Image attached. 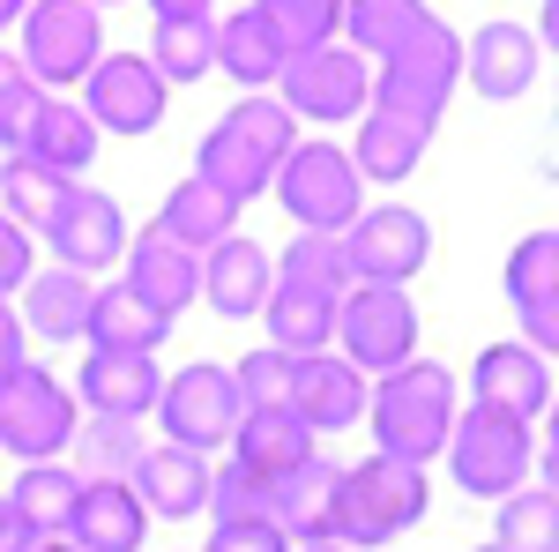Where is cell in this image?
Listing matches in <instances>:
<instances>
[{
    "label": "cell",
    "mask_w": 559,
    "mask_h": 552,
    "mask_svg": "<svg viewBox=\"0 0 559 552\" xmlns=\"http://www.w3.org/2000/svg\"><path fill=\"white\" fill-rule=\"evenodd\" d=\"M426 515V463L373 456L358 470H336V538L350 545H395Z\"/></svg>",
    "instance_id": "277c9868"
},
{
    "label": "cell",
    "mask_w": 559,
    "mask_h": 552,
    "mask_svg": "<svg viewBox=\"0 0 559 552\" xmlns=\"http://www.w3.org/2000/svg\"><path fill=\"white\" fill-rule=\"evenodd\" d=\"M90 351H157L173 337V314H157L150 298H134L128 284L112 292H90V321H83Z\"/></svg>",
    "instance_id": "4316f807"
},
{
    "label": "cell",
    "mask_w": 559,
    "mask_h": 552,
    "mask_svg": "<svg viewBox=\"0 0 559 552\" xmlns=\"http://www.w3.org/2000/svg\"><path fill=\"white\" fill-rule=\"evenodd\" d=\"M508 298H515L522 329H530V351L552 359V343H559V239L552 232H530L508 255Z\"/></svg>",
    "instance_id": "2e32d148"
},
{
    "label": "cell",
    "mask_w": 559,
    "mask_h": 552,
    "mask_svg": "<svg viewBox=\"0 0 559 552\" xmlns=\"http://www.w3.org/2000/svg\"><path fill=\"white\" fill-rule=\"evenodd\" d=\"M292 150V113L276 105V97H247V105H231L210 134H202V150H194V172L224 187L239 210L269 195V179H276V157Z\"/></svg>",
    "instance_id": "3957f363"
},
{
    "label": "cell",
    "mask_w": 559,
    "mask_h": 552,
    "mask_svg": "<svg viewBox=\"0 0 559 552\" xmlns=\"http://www.w3.org/2000/svg\"><path fill=\"white\" fill-rule=\"evenodd\" d=\"M75 396L52 381L45 366H15L8 381H0V448L8 456H23V463H52L68 441H75Z\"/></svg>",
    "instance_id": "ba28073f"
},
{
    "label": "cell",
    "mask_w": 559,
    "mask_h": 552,
    "mask_svg": "<svg viewBox=\"0 0 559 552\" xmlns=\"http://www.w3.org/2000/svg\"><path fill=\"white\" fill-rule=\"evenodd\" d=\"M269 195L292 210L299 232H344L350 216H358L366 179H358V165H350V150H336V142H292V150L276 157Z\"/></svg>",
    "instance_id": "5b68a950"
},
{
    "label": "cell",
    "mask_w": 559,
    "mask_h": 552,
    "mask_svg": "<svg viewBox=\"0 0 559 552\" xmlns=\"http://www.w3.org/2000/svg\"><path fill=\"white\" fill-rule=\"evenodd\" d=\"M559 538V493H552V478H537L530 493H500V545L508 552H552Z\"/></svg>",
    "instance_id": "d590c367"
},
{
    "label": "cell",
    "mask_w": 559,
    "mask_h": 552,
    "mask_svg": "<svg viewBox=\"0 0 559 552\" xmlns=\"http://www.w3.org/2000/svg\"><path fill=\"white\" fill-rule=\"evenodd\" d=\"M0 552H31V538H23V522L8 515V493H0Z\"/></svg>",
    "instance_id": "7dc6e473"
},
{
    "label": "cell",
    "mask_w": 559,
    "mask_h": 552,
    "mask_svg": "<svg viewBox=\"0 0 559 552\" xmlns=\"http://www.w3.org/2000/svg\"><path fill=\"white\" fill-rule=\"evenodd\" d=\"M210 515L216 522H254V515H269V485H261L254 470H210Z\"/></svg>",
    "instance_id": "b9f144b4"
},
{
    "label": "cell",
    "mask_w": 559,
    "mask_h": 552,
    "mask_svg": "<svg viewBox=\"0 0 559 552\" xmlns=\"http://www.w3.org/2000/svg\"><path fill=\"white\" fill-rule=\"evenodd\" d=\"M45 239H52V261L60 269H112V255H128V216L112 195H97V187H68V202L45 216Z\"/></svg>",
    "instance_id": "5bb4252c"
},
{
    "label": "cell",
    "mask_w": 559,
    "mask_h": 552,
    "mask_svg": "<svg viewBox=\"0 0 559 552\" xmlns=\"http://www.w3.org/2000/svg\"><path fill=\"white\" fill-rule=\"evenodd\" d=\"M269 515H276L284 538L329 545V538H336V463L306 456L292 478H276V485H269Z\"/></svg>",
    "instance_id": "603a6c76"
},
{
    "label": "cell",
    "mask_w": 559,
    "mask_h": 552,
    "mask_svg": "<svg viewBox=\"0 0 559 552\" xmlns=\"http://www.w3.org/2000/svg\"><path fill=\"white\" fill-rule=\"evenodd\" d=\"M90 90V120H97V134H150L157 120H165V75L150 68V52H112V60H97L83 75Z\"/></svg>",
    "instance_id": "4fadbf2b"
},
{
    "label": "cell",
    "mask_w": 559,
    "mask_h": 552,
    "mask_svg": "<svg viewBox=\"0 0 559 552\" xmlns=\"http://www.w3.org/2000/svg\"><path fill=\"white\" fill-rule=\"evenodd\" d=\"M90 8H120V0H90Z\"/></svg>",
    "instance_id": "f5cc1de1"
},
{
    "label": "cell",
    "mask_w": 559,
    "mask_h": 552,
    "mask_svg": "<svg viewBox=\"0 0 559 552\" xmlns=\"http://www.w3.org/2000/svg\"><path fill=\"white\" fill-rule=\"evenodd\" d=\"M216 68H224L231 83L261 90V83H276V68H284V45H276V31L261 23L254 8H239L231 23H216Z\"/></svg>",
    "instance_id": "d6a6232c"
},
{
    "label": "cell",
    "mask_w": 559,
    "mask_h": 552,
    "mask_svg": "<svg viewBox=\"0 0 559 552\" xmlns=\"http://www.w3.org/2000/svg\"><path fill=\"white\" fill-rule=\"evenodd\" d=\"M157 15H210V0H150Z\"/></svg>",
    "instance_id": "c3c4849f"
},
{
    "label": "cell",
    "mask_w": 559,
    "mask_h": 552,
    "mask_svg": "<svg viewBox=\"0 0 559 552\" xmlns=\"http://www.w3.org/2000/svg\"><path fill=\"white\" fill-rule=\"evenodd\" d=\"M150 68L173 83H202L216 68V23L210 15H157V45H150Z\"/></svg>",
    "instance_id": "836d02e7"
},
{
    "label": "cell",
    "mask_w": 559,
    "mask_h": 552,
    "mask_svg": "<svg viewBox=\"0 0 559 552\" xmlns=\"http://www.w3.org/2000/svg\"><path fill=\"white\" fill-rule=\"evenodd\" d=\"M426 142H432V128H418V120H403V113H381V105H373V120L358 128L350 165H358V179H411L418 157H426Z\"/></svg>",
    "instance_id": "1f68e13d"
},
{
    "label": "cell",
    "mask_w": 559,
    "mask_h": 552,
    "mask_svg": "<svg viewBox=\"0 0 559 552\" xmlns=\"http://www.w3.org/2000/svg\"><path fill=\"white\" fill-rule=\"evenodd\" d=\"M210 552H292V538L276 530V515H254V522H216Z\"/></svg>",
    "instance_id": "ee69618b"
},
{
    "label": "cell",
    "mask_w": 559,
    "mask_h": 552,
    "mask_svg": "<svg viewBox=\"0 0 559 552\" xmlns=\"http://www.w3.org/2000/svg\"><path fill=\"white\" fill-rule=\"evenodd\" d=\"M157 388H165V374L150 351H90L83 359V403L97 419H150Z\"/></svg>",
    "instance_id": "44dd1931"
},
{
    "label": "cell",
    "mask_w": 559,
    "mask_h": 552,
    "mask_svg": "<svg viewBox=\"0 0 559 552\" xmlns=\"http://www.w3.org/2000/svg\"><path fill=\"white\" fill-rule=\"evenodd\" d=\"M477 552H508V545H477Z\"/></svg>",
    "instance_id": "db71d44e"
},
{
    "label": "cell",
    "mask_w": 559,
    "mask_h": 552,
    "mask_svg": "<svg viewBox=\"0 0 559 552\" xmlns=\"http://www.w3.org/2000/svg\"><path fill=\"white\" fill-rule=\"evenodd\" d=\"M366 411H373L381 456L432 463V456L448 448V425H455V374L432 366V359H403V366L381 374V388L366 396Z\"/></svg>",
    "instance_id": "7a4b0ae2"
},
{
    "label": "cell",
    "mask_w": 559,
    "mask_h": 552,
    "mask_svg": "<svg viewBox=\"0 0 559 552\" xmlns=\"http://www.w3.org/2000/svg\"><path fill=\"white\" fill-rule=\"evenodd\" d=\"M128 485H134V501H142L150 515H173V522L210 508V463H202L194 448H179V441L142 448V463L128 470Z\"/></svg>",
    "instance_id": "d6986e66"
},
{
    "label": "cell",
    "mask_w": 559,
    "mask_h": 552,
    "mask_svg": "<svg viewBox=\"0 0 559 552\" xmlns=\"http://www.w3.org/2000/svg\"><path fill=\"white\" fill-rule=\"evenodd\" d=\"M23 366V321H15V306L0 298V381Z\"/></svg>",
    "instance_id": "bcb514c9"
},
{
    "label": "cell",
    "mask_w": 559,
    "mask_h": 552,
    "mask_svg": "<svg viewBox=\"0 0 559 552\" xmlns=\"http://www.w3.org/2000/svg\"><path fill=\"white\" fill-rule=\"evenodd\" d=\"M68 187H75L68 172L38 165V157H23V150H8V165H0V202H8V216H15L23 232H31V224L45 232V216L68 202Z\"/></svg>",
    "instance_id": "e575fe53"
},
{
    "label": "cell",
    "mask_w": 559,
    "mask_h": 552,
    "mask_svg": "<svg viewBox=\"0 0 559 552\" xmlns=\"http://www.w3.org/2000/svg\"><path fill=\"white\" fill-rule=\"evenodd\" d=\"M90 292H97V284H90L83 269H60V261H52V269H31V277H23V321L52 343H75L83 321H90Z\"/></svg>",
    "instance_id": "83f0119b"
},
{
    "label": "cell",
    "mask_w": 559,
    "mask_h": 552,
    "mask_svg": "<svg viewBox=\"0 0 559 552\" xmlns=\"http://www.w3.org/2000/svg\"><path fill=\"white\" fill-rule=\"evenodd\" d=\"M336 255H344V277L358 284H411L432 255V232L418 210H358L344 224V239H336Z\"/></svg>",
    "instance_id": "30bf717a"
},
{
    "label": "cell",
    "mask_w": 559,
    "mask_h": 552,
    "mask_svg": "<svg viewBox=\"0 0 559 552\" xmlns=\"http://www.w3.org/2000/svg\"><path fill=\"white\" fill-rule=\"evenodd\" d=\"M15 23H23V75L45 90L83 83L90 68L105 60V31H97L90 0H31Z\"/></svg>",
    "instance_id": "52a82bcc"
},
{
    "label": "cell",
    "mask_w": 559,
    "mask_h": 552,
    "mask_svg": "<svg viewBox=\"0 0 559 552\" xmlns=\"http://www.w3.org/2000/svg\"><path fill=\"white\" fill-rule=\"evenodd\" d=\"M128 292L150 298L157 314H173V321H179V306L202 292V261L187 255V247H173V239L150 224L142 239H128Z\"/></svg>",
    "instance_id": "cb8c5ba5"
},
{
    "label": "cell",
    "mask_w": 559,
    "mask_h": 552,
    "mask_svg": "<svg viewBox=\"0 0 559 552\" xmlns=\"http://www.w3.org/2000/svg\"><path fill=\"white\" fill-rule=\"evenodd\" d=\"M292 419H306L313 433L366 419V374L350 359H321V351L292 359Z\"/></svg>",
    "instance_id": "e0dca14e"
},
{
    "label": "cell",
    "mask_w": 559,
    "mask_h": 552,
    "mask_svg": "<svg viewBox=\"0 0 559 552\" xmlns=\"http://www.w3.org/2000/svg\"><path fill=\"white\" fill-rule=\"evenodd\" d=\"M165 433H173L179 448H194V456H210L231 441V425H239V388L224 366H179L173 381L157 388V403H150Z\"/></svg>",
    "instance_id": "7c38bea8"
},
{
    "label": "cell",
    "mask_w": 559,
    "mask_h": 552,
    "mask_svg": "<svg viewBox=\"0 0 559 552\" xmlns=\"http://www.w3.org/2000/svg\"><path fill=\"white\" fill-rule=\"evenodd\" d=\"M455 83H463V38L426 8V15L381 52V75H366V97H373L381 113H403V120L432 128V120L448 113Z\"/></svg>",
    "instance_id": "6da1fadb"
},
{
    "label": "cell",
    "mask_w": 559,
    "mask_h": 552,
    "mask_svg": "<svg viewBox=\"0 0 559 552\" xmlns=\"http://www.w3.org/2000/svg\"><path fill=\"white\" fill-rule=\"evenodd\" d=\"M276 83H284V113L292 120H358V105H366V60L329 38V45H313V52H292L276 68Z\"/></svg>",
    "instance_id": "8fae6325"
},
{
    "label": "cell",
    "mask_w": 559,
    "mask_h": 552,
    "mask_svg": "<svg viewBox=\"0 0 559 552\" xmlns=\"http://www.w3.org/2000/svg\"><path fill=\"white\" fill-rule=\"evenodd\" d=\"M269 284H276V269H269V255H261L254 239H216L210 261H202V292L224 321H239V314H261V298H269Z\"/></svg>",
    "instance_id": "d4e9b609"
},
{
    "label": "cell",
    "mask_w": 559,
    "mask_h": 552,
    "mask_svg": "<svg viewBox=\"0 0 559 552\" xmlns=\"http://www.w3.org/2000/svg\"><path fill=\"white\" fill-rule=\"evenodd\" d=\"M23 8H31V0H0V31H8V23H15Z\"/></svg>",
    "instance_id": "f907efd6"
},
{
    "label": "cell",
    "mask_w": 559,
    "mask_h": 552,
    "mask_svg": "<svg viewBox=\"0 0 559 552\" xmlns=\"http://www.w3.org/2000/svg\"><path fill=\"white\" fill-rule=\"evenodd\" d=\"M150 508L134 501L128 478H83L75 515H68V545L75 552H142Z\"/></svg>",
    "instance_id": "9a60e30c"
},
{
    "label": "cell",
    "mask_w": 559,
    "mask_h": 552,
    "mask_svg": "<svg viewBox=\"0 0 559 552\" xmlns=\"http://www.w3.org/2000/svg\"><path fill=\"white\" fill-rule=\"evenodd\" d=\"M537 68H545V45L530 38L522 23H485L471 45H463V75H471L477 97H522V90L537 83Z\"/></svg>",
    "instance_id": "ac0fdd59"
},
{
    "label": "cell",
    "mask_w": 559,
    "mask_h": 552,
    "mask_svg": "<svg viewBox=\"0 0 559 552\" xmlns=\"http://www.w3.org/2000/svg\"><path fill=\"white\" fill-rule=\"evenodd\" d=\"M23 277H31V239H23L15 216H0V298L23 292Z\"/></svg>",
    "instance_id": "f6af8a7d"
},
{
    "label": "cell",
    "mask_w": 559,
    "mask_h": 552,
    "mask_svg": "<svg viewBox=\"0 0 559 552\" xmlns=\"http://www.w3.org/2000/svg\"><path fill=\"white\" fill-rule=\"evenodd\" d=\"M306 456H313V425L292 411H239V425H231V463L254 470L261 485L292 478Z\"/></svg>",
    "instance_id": "7402d4cb"
},
{
    "label": "cell",
    "mask_w": 559,
    "mask_h": 552,
    "mask_svg": "<svg viewBox=\"0 0 559 552\" xmlns=\"http://www.w3.org/2000/svg\"><path fill=\"white\" fill-rule=\"evenodd\" d=\"M23 157H38V165L52 172H90V157H97V120H90L83 105H60L52 90H45L38 120H31V134H23Z\"/></svg>",
    "instance_id": "4dcf8cb0"
},
{
    "label": "cell",
    "mask_w": 559,
    "mask_h": 552,
    "mask_svg": "<svg viewBox=\"0 0 559 552\" xmlns=\"http://www.w3.org/2000/svg\"><path fill=\"white\" fill-rule=\"evenodd\" d=\"M261 314H269L276 351H292V359H306V351H321V343L336 337V292H313V284H292V277L269 284Z\"/></svg>",
    "instance_id": "f1b7e54d"
},
{
    "label": "cell",
    "mask_w": 559,
    "mask_h": 552,
    "mask_svg": "<svg viewBox=\"0 0 559 552\" xmlns=\"http://www.w3.org/2000/svg\"><path fill=\"white\" fill-rule=\"evenodd\" d=\"M545 396H552L545 351H530V343H485V351H477V403H492V411H508V419L530 425L545 411Z\"/></svg>",
    "instance_id": "ffe728a7"
},
{
    "label": "cell",
    "mask_w": 559,
    "mask_h": 552,
    "mask_svg": "<svg viewBox=\"0 0 559 552\" xmlns=\"http://www.w3.org/2000/svg\"><path fill=\"white\" fill-rule=\"evenodd\" d=\"M75 478H128L134 463H142V433H134V419H90L75 425Z\"/></svg>",
    "instance_id": "74e56055"
},
{
    "label": "cell",
    "mask_w": 559,
    "mask_h": 552,
    "mask_svg": "<svg viewBox=\"0 0 559 552\" xmlns=\"http://www.w3.org/2000/svg\"><path fill=\"white\" fill-rule=\"evenodd\" d=\"M75 493H83V478H75V470H60V463H23L15 493H8V515L23 522V538H31V545H38V538H68Z\"/></svg>",
    "instance_id": "f546056e"
},
{
    "label": "cell",
    "mask_w": 559,
    "mask_h": 552,
    "mask_svg": "<svg viewBox=\"0 0 559 552\" xmlns=\"http://www.w3.org/2000/svg\"><path fill=\"white\" fill-rule=\"evenodd\" d=\"M45 105V83H31V75H15V83L0 90V150H23V134H31V120H38Z\"/></svg>",
    "instance_id": "7bdbcfd3"
},
{
    "label": "cell",
    "mask_w": 559,
    "mask_h": 552,
    "mask_svg": "<svg viewBox=\"0 0 559 552\" xmlns=\"http://www.w3.org/2000/svg\"><path fill=\"white\" fill-rule=\"evenodd\" d=\"M426 15V0H344V23H350V52H388L411 23Z\"/></svg>",
    "instance_id": "ab89813d"
},
{
    "label": "cell",
    "mask_w": 559,
    "mask_h": 552,
    "mask_svg": "<svg viewBox=\"0 0 559 552\" xmlns=\"http://www.w3.org/2000/svg\"><path fill=\"white\" fill-rule=\"evenodd\" d=\"M15 75H23V60H15V52H0V90L15 83Z\"/></svg>",
    "instance_id": "681fc988"
},
{
    "label": "cell",
    "mask_w": 559,
    "mask_h": 552,
    "mask_svg": "<svg viewBox=\"0 0 559 552\" xmlns=\"http://www.w3.org/2000/svg\"><path fill=\"white\" fill-rule=\"evenodd\" d=\"M284 277L292 284H313V292H350L344 277V255H336V232H306V239H292V255H284Z\"/></svg>",
    "instance_id": "60d3db41"
},
{
    "label": "cell",
    "mask_w": 559,
    "mask_h": 552,
    "mask_svg": "<svg viewBox=\"0 0 559 552\" xmlns=\"http://www.w3.org/2000/svg\"><path fill=\"white\" fill-rule=\"evenodd\" d=\"M336 337L358 374H388L418 359V306L403 298V284H358L350 298H336Z\"/></svg>",
    "instance_id": "9c48e42d"
},
{
    "label": "cell",
    "mask_w": 559,
    "mask_h": 552,
    "mask_svg": "<svg viewBox=\"0 0 559 552\" xmlns=\"http://www.w3.org/2000/svg\"><path fill=\"white\" fill-rule=\"evenodd\" d=\"M231 224H239V202H231L224 187H210L202 172H194V179H179L173 202L157 210V232H165L173 247H187V255H210L216 239H231Z\"/></svg>",
    "instance_id": "484cf974"
},
{
    "label": "cell",
    "mask_w": 559,
    "mask_h": 552,
    "mask_svg": "<svg viewBox=\"0 0 559 552\" xmlns=\"http://www.w3.org/2000/svg\"><path fill=\"white\" fill-rule=\"evenodd\" d=\"M231 388H239V411H292V351H247L231 366Z\"/></svg>",
    "instance_id": "f35d334b"
},
{
    "label": "cell",
    "mask_w": 559,
    "mask_h": 552,
    "mask_svg": "<svg viewBox=\"0 0 559 552\" xmlns=\"http://www.w3.org/2000/svg\"><path fill=\"white\" fill-rule=\"evenodd\" d=\"M306 552H344V545H306Z\"/></svg>",
    "instance_id": "816d5d0a"
},
{
    "label": "cell",
    "mask_w": 559,
    "mask_h": 552,
    "mask_svg": "<svg viewBox=\"0 0 559 552\" xmlns=\"http://www.w3.org/2000/svg\"><path fill=\"white\" fill-rule=\"evenodd\" d=\"M254 15L276 31L284 60L292 52H313V45H329L344 31V0H254Z\"/></svg>",
    "instance_id": "8d00e7d4"
},
{
    "label": "cell",
    "mask_w": 559,
    "mask_h": 552,
    "mask_svg": "<svg viewBox=\"0 0 559 552\" xmlns=\"http://www.w3.org/2000/svg\"><path fill=\"white\" fill-rule=\"evenodd\" d=\"M440 456L455 463V485H463V493L500 501V493L530 485V425L508 419V411H492V403H471V419L448 425V448H440Z\"/></svg>",
    "instance_id": "8992f818"
}]
</instances>
